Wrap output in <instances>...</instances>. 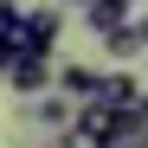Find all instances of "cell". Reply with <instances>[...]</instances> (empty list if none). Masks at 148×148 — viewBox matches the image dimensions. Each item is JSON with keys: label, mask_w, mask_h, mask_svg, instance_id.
I'll list each match as a JSON object with an SVG mask.
<instances>
[{"label": "cell", "mask_w": 148, "mask_h": 148, "mask_svg": "<svg viewBox=\"0 0 148 148\" xmlns=\"http://www.w3.org/2000/svg\"><path fill=\"white\" fill-rule=\"evenodd\" d=\"M52 45H58V7H32V13H19L13 58H19V52H32V58H52Z\"/></svg>", "instance_id": "6da1fadb"}, {"label": "cell", "mask_w": 148, "mask_h": 148, "mask_svg": "<svg viewBox=\"0 0 148 148\" xmlns=\"http://www.w3.org/2000/svg\"><path fill=\"white\" fill-rule=\"evenodd\" d=\"M0 71H7V84H13L19 97H45V90H52V77H58V71H52V58H32V52L7 58Z\"/></svg>", "instance_id": "7a4b0ae2"}, {"label": "cell", "mask_w": 148, "mask_h": 148, "mask_svg": "<svg viewBox=\"0 0 148 148\" xmlns=\"http://www.w3.org/2000/svg\"><path fill=\"white\" fill-rule=\"evenodd\" d=\"M52 84L71 97V103H103V71H90V64H64Z\"/></svg>", "instance_id": "3957f363"}, {"label": "cell", "mask_w": 148, "mask_h": 148, "mask_svg": "<svg viewBox=\"0 0 148 148\" xmlns=\"http://www.w3.org/2000/svg\"><path fill=\"white\" fill-rule=\"evenodd\" d=\"M71 129H77V135H90L97 148H103V135L116 129V110H110V103H77V116H71Z\"/></svg>", "instance_id": "277c9868"}, {"label": "cell", "mask_w": 148, "mask_h": 148, "mask_svg": "<svg viewBox=\"0 0 148 148\" xmlns=\"http://www.w3.org/2000/svg\"><path fill=\"white\" fill-rule=\"evenodd\" d=\"M71 116H77L71 97H32V122L39 129H71Z\"/></svg>", "instance_id": "5b68a950"}, {"label": "cell", "mask_w": 148, "mask_h": 148, "mask_svg": "<svg viewBox=\"0 0 148 148\" xmlns=\"http://www.w3.org/2000/svg\"><path fill=\"white\" fill-rule=\"evenodd\" d=\"M103 148H148V122H135L129 110H116V129L103 135Z\"/></svg>", "instance_id": "8992f818"}, {"label": "cell", "mask_w": 148, "mask_h": 148, "mask_svg": "<svg viewBox=\"0 0 148 148\" xmlns=\"http://www.w3.org/2000/svg\"><path fill=\"white\" fill-rule=\"evenodd\" d=\"M135 97H142V84L129 77V71H103V103H110V110H129Z\"/></svg>", "instance_id": "52a82bcc"}, {"label": "cell", "mask_w": 148, "mask_h": 148, "mask_svg": "<svg viewBox=\"0 0 148 148\" xmlns=\"http://www.w3.org/2000/svg\"><path fill=\"white\" fill-rule=\"evenodd\" d=\"M84 19L97 26V39H103V32H116V26H122L129 13H122V7H110V0H90V7H84Z\"/></svg>", "instance_id": "ba28073f"}, {"label": "cell", "mask_w": 148, "mask_h": 148, "mask_svg": "<svg viewBox=\"0 0 148 148\" xmlns=\"http://www.w3.org/2000/svg\"><path fill=\"white\" fill-rule=\"evenodd\" d=\"M103 52H110V58H135V52H142V45H135V32H129V19H122L116 32H103Z\"/></svg>", "instance_id": "9c48e42d"}, {"label": "cell", "mask_w": 148, "mask_h": 148, "mask_svg": "<svg viewBox=\"0 0 148 148\" xmlns=\"http://www.w3.org/2000/svg\"><path fill=\"white\" fill-rule=\"evenodd\" d=\"M52 148H97V142H90V135H77V129H58V142H52Z\"/></svg>", "instance_id": "30bf717a"}, {"label": "cell", "mask_w": 148, "mask_h": 148, "mask_svg": "<svg viewBox=\"0 0 148 148\" xmlns=\"http://www.w3.org/2000/svg\"><path fill=\"white\" fill-rule=\"evenodd\" d=\"M129 32H135V45L148 52V13H129Z\"/></svg>", "instance_id": "8fae6325"}, {"label": "cell", "mask_w": 148, "mask_h": 148, "mask_svg": "<svg viewBox=\"0 0 148 148\" xmlns=\"http://www.w3.org/2000/svg\"><path fill=\"white\" fill-rule=\"evenodd\" d=\"M129 116H135V122H148V90H142L135 103H129Z\"/></svg>", "instance_id": "7c38bea8"}, {"label": "cell", "mask_w": 148, "mask_h": 148, "mask_svg": "<svg viewBox=\"0 0 148 148\" xmlns=\"http://www.w3.org/2000/svg\"><path fill=\"white\" fill-rule=\"evenodd\" d=\"M110 7H122V13H135V0H110Z\"/></svg>", "instance_id": "4fadbf2b"}, {"label": "cell", "mask_w": 148, "mask_h": 148, "mask_svg": "<svg viewBox=\"0 0 148 148\" xmlns=\"http://www.w3.org/2000/svg\"><path fill=\"white\" fill-rule=\"evenodd\" d=\"M64 7H90V0H64Z\"/></svg>", "instance_id": "5bb4252c"}, {"label": "cell", "mask_w": 148, "mask_h": 148, "mask_svg": "<svg viewBox=\"0 0 148 148\" xmlns=\"http://www.w3.org/2000/svg\"><path fill=\"white\" fill-rule=\"evenodd\" d=\"M0 64H7V52H0Z\"/></svg>", "instance_id": "9a60e30c"}, {"label": "cell", "mask_w": 148, "mask_h": 148, "mask_svg": "<svg viewBox=\"0 0 148 148\" xmlns=\"http://www.w3.org/2000/svg\"><path fill=\"white\" fill-rule=\"evenodd\" d=\"M39 148H52V142H39Z\"/></svg>", "instance_id": "2e32d148"}]
</instances>
